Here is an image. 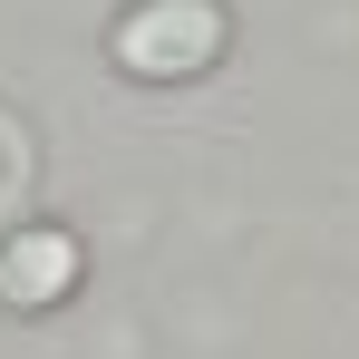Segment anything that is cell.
Returning <instances> with one entry per match:
<instances>
[{"instance_id": "2", "label": "cell", "mask_w": 359, "mask_h": 359, "mask_svg": "<svg viewBox=\"0 0 359 359\" xmlns=\"http://www.w3.org/2000/svg\"><path fill=\"white\" fill-rule=\"evenodd\" d=\"M78 272H88V252H78L68 224H20L0 243V301L10 311H59L78 292Z\"/></svg>"}, {"instance_id": "1", "label": "cell", "mask_w": 359, "mask_h": 359, "mask_svg": "<svg viewBox=\"0 0 359 359\" xmlns=\"http://www.w3.org/2000/svg\"><path fill=\"white\" fill-rule=\"evenodd\" d=\"M224 39H233V20H224V0H136L117 20V68L126 78H146V88H175V78H204V68L224 59Z\"/></svg>"}]
</instances>
